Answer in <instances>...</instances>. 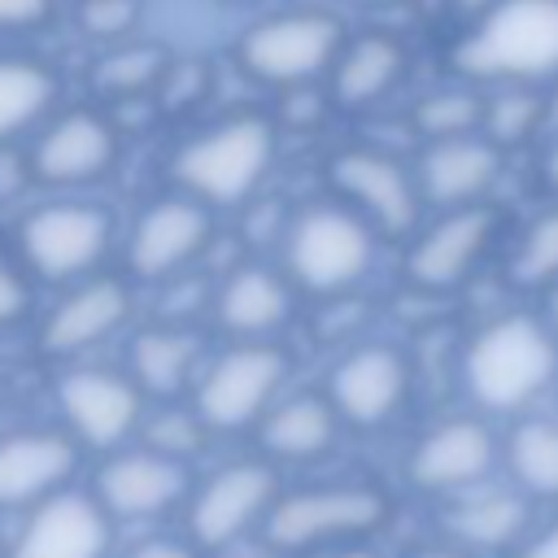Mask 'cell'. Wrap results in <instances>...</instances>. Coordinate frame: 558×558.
<instances>
[{"label": "cell", "mask_w": 558, "mask_h": 558, "mask_svg": "<svg viewBox=\"0 0 558 558\" xmlns=\"http://www.w3.org/2000/svg\"><path fill=\"white\" fill-rule=\"evenodd\" d=\"M466 397L488 414H523L558 384V336L536 314H497L462 349Z\"/></svg>", "instance_id": "1"}, {"label": "cell", "mask_w": 558, "mask_h": 558, "mask_svg": "<svg viewBox=\"0 0 558 558\" xmlns=\"http://www.w3.org/2000/svg\"><path fill=\"white\" fill-rule=\"evenodd\" d=\"M449 65L488 87L558 78V0H493L462 31Z\"/></svg>", "instance_id": "2"}, {"label": "cell", "mask_w": 558, "mask_h": 558, "mask_svg": "<svg viewBox=\"0 0 558 558\" xmlns=\"http://www.w3.org/2000/svg\"><path fill=\"white\" fill-rule=\"evenodd\" d=\"M275 122L262 113H231L170 153V179L179 192L205 201L209 209L244 205L275 166Z\"/></svg>", "instance_id": "3"}, {"label": "cell", "mask_w": 558, "mask_h": 558, "mask_svg": "<svg viewBox=\"0 0 558 558\" xmlns=\"http://www.w3.org/2000/svg\"><path fill=\"white\" fill-rule=\"evenodd\" d=\"M379 231L344 201H314L283 227V270L301 292L344 296L375 266Z\"/></svg>", "instance_id": "4"}, {"label": "cell", "mask_w": 558, "mask_h": 558, "mask_svg": "<svg viewBox=\"0 0 558 558\" xmlns=\"http://www.w3.org/2000/svg\"><path fill=\"white\" fill-rule=\"evenodd\" d=\"M388 523V497L375 484H318L279 493L262 536L279 554H310L327 545H357Z\"/></svg>", "instance_id": "5"}, {"label": "cell", "mask_w": 558, "mask_h": 558, "mask_svg": "<svg viewBox=\"0 0 558 558\" xmlns=\"http://www.w3.org/2000/svg\"><path fill=\"white\" fill-rule=\"evenodd\" d=\"M344 44V26L331 13L288 9L244 26V35L235 39V61L266 87H310L314 78L331 74Z\"/></svg>", "instance_id": "6"}, {"label": "cell", "mask_w": 558, "mask_h": 558, "mask_svg": "<svg viewBox=\"0 0 558 558\" xmlns=\"http://www.w3.org/2000/svg\"><path fill=\"white\" fill-rule=\"evenodd\" d=\"M109 244H113V214L83 196L44 201L17 227L22 266L48 283L92 279Z\"/></svg>", "instance_id": "7"}, {"label": "cell", "mask_w": 558, "mask_h": 558, "mask_svg": "<svg viewBox=\"0 0 558 558\" xmlns=\"http://www.w3.org/2000/svg\"><path fill=\"white\" fill-rule=\"evenodd\" d=\"M288 379V353L270 340H235L196 379V414L209 432H244L266 418Z\"/></svg>", "instance_id": "8"}, {"label": "cell", "mask_w": 558, "mask_h": 558, "mask_svg": "<svg viewBox=\"0 0 558 558\" xmlns=\"http://www.w3.org/2000/svg\"><path fill=\"white\" fill-rule=\"evenodd\" d=\"M279 471L270 458H240L218 466L187 497V536L196 549H222L244 532L262 527L279 501Z\"/></svg>", "instance_id": "9"}, {"label": "cell", "mask_w": 558, "mask_h": 558, "mask_svg": "<svg viewBox=\"0 0 558 558\" xmlns=\"http://www.w3.org/2000/svg\"><path fill=\"white\" fill-rule=\"evenodd\" d=\"M331 187L340 192L344 205H353L379 235H414L418 218H423V187L418 174L397 161L384 148L371 144H353L340 148L327 166Z\"/></svg>", "instance_id": "10"}, {"label": "cell", "mask_w": 558, "mask_h": 558, "mask_svg": "<svg viewBox=\"0 0 558 558\" xmlns=\"http://www.w3.org/2000/svg\"><path fill=\"white\" fill-rule=\"evenodd\" d=\"M501 462V436L480 414H453L432 423L405 453V480L432 497H458L493 480Z\"/></svg>", "instance_id": "11"}, {"label": "cell", "mask_w": 558, "mask_h": 558, "mask_svg": "<svg viewBox=\"0 0 558 558\" xmlns=\"http://www.w3.org/2000/svg\"><path fill=\"white\" fill-rule=\"evenodd\" d=\"M57 410L65 432L92 449H122L135 427H144V388L131 371L105 366H74L57 375Z\"/></svg>", "instance_id": "12"}, {"label": "cell", "mask_w": 558, "mask_h": 558, "mask_svg": "<svg viewBox=\"0 0 558 558\" xmlns=\"http://www.w3.org/2000/svg\"><path fill=\"white\" fill-rule=\"evenodd\" d=\"M497 240V209L493 205H462V209H440L436 222L418 227L405 248V279L418 292H453L462 288L484 253Z\"/></svg>", "instance_id": "13"}, {"label": "cell", "mask_w": 558, "mask_h": 558, "mask_svg": "<svg viewBox=\"0 0 558 558\" xmlns=\"http://www.w3.org/2000/svg\"><path fill=\"white\" fill-rule=\"evenodd\" d=\"M214 235V222H209V205L187 196V192H170V196H157L148 201L135 222H131V235H126V270L135 279H170L179 275L183 266H192L205 244Z\"/></svg>", "instance_id": "14"}, {"label": "cell", "mask_w": 558, "mask_h": 558, "mask_svg": "<svg viewBox=\"0 0 558 558\" xmlns=\"http://www.w3.org/2000/svg\"><path fill=\"white\" fill-rule=\"evenodd\" d=\"M26 161L31 179L44 187H92L118 161V131L105 113L70 109L39 126Z\"/></svg>", "instance_id": "15"}, {"label": "cell", "mask_w": 558, "mask_h": 558, "mask_svg": "<svg viewBox=\"0 0 558 558\" xmlns=\"http://www.w3.org/2000/svg\"><path fill=\"white\" fill-rule=\"evenodd\" d=\"M327 397L340 410L344 427H384L410 401V362L392 344H357L331 366Z\"/></svg>", "instance_id": "16"}, {"label": "cell", "mask_w": 558, "mask_h": 558, "mask_svg": "<svg viewBox=\"0 0 558 558\" xmlns=\"http://www.w3.org/2000/svg\"><path fill=\"white\" fill-rule=\"evenodd\" d=\"M96 501L113 519H157L192 497L187 462L157 453V449H113L92 484Z\"/></svg>", "instance_id": "17"}, {"label": "cell", "mask_w": 558, "mask_h": 558, "mask_svg": "<svg viewBox=\"0 0 558 558\" xmlns=\"http://www.w3.org/2000/svg\"><path fill=\"white\" fill-rule=\"evenodd\" d=\"M113 514L96 493H52L31 506L22 532L9 545V558H109Z\"/></svg>", "instance_id": "18"}, {"label": "cell", "mask_w": 558, "mask_h": 558, "mask_svg": "<svg viewBox=\"0 0 558 558\" xmlns=\"http://www.w3.org/2000/svg\"><path fill=\"white\" fill-rule=\"evenodd\" d=\"M78 466V440L57 427L0 436V510H31L61 493Z\"/></svg>", "instance_id": "19"}, {"label": "cell", "mask_w": 558, "mask_h": 558, "mask_svg": "<svg viewBox=\"0 0 558 558\" xmlns=\"http://www.w3.org/2000/svg\"><path fill=\"white\" fill-rule=\"evenodd\" d=\"M501 148L475 131V135H453V140H427L423 157L414 166L423 201L436 209H462L480 205L493 183L501 179Z\"/></svg>", "instance_id": "20"}, {"label": "cell", "mask_w": 558, "mask_h": 558, "mask_svg": "<svg viewBox=\"0 0 558 558\" xmlns=\"http://www.w3.org/2000/svg\"><path fill=\"white\" fill-rule=\"evenodd\" d=\"M131 318V292L122 279H78L48 310L39 327V349L48 357H74L122 331Z\"/></svg>", "instance_id": "21"}, {"label": "cell", "mask_w": 558, "mask_h": 558, "mask_svg": "<svg viewBox=\"0 0 558 558\" xmlns=\"http://www.w3.org/2000/svg\"><path fill=\"white\" fill-rule=\"evenodd\" d=\"M296 310V283L288 270H270L262 262L235 266L214 292V318L235 340H270Z\"/></svg>", "instance_id": "22"}, {"label": "cell", "mask_w": 558, "mask_h": 558, "mask_svg": "<svg viewBox=\"0 0 558 558\" xmlns=\"http://www.w3.org/2000/svg\"><path fill=\"white\" fill-rule=\"evenodd\" d=\"M445 536L462 549H519L532 536V497L523 488H471L445 510Z\"/></svg>", "instance_id": "23"}, {"label": "cell", "mask_w": 558, "mask_h": 558, "mask_svg": "<svg viewBox=\"0 0 558 558\" xmlns=\"http://www.w3.org/2000/svg\"><path fill=\"white\" fill-rule=\"evenodd\" d=\"M340 427L344 418L327 392H292L266 410V418L257 423V440L270 462H314L336 449Z\"/></svg>", "instance_id": "24"}, {"label": "cell", "mask_w": 558, "mask_h": 558, "mask_svg": "<svg viewBox=\"0 0 558 558\" xmlns=\"http://www.w3.org/2000/svg\"><path fill=\"white\" fill-rule=\"evenodd\" d=\"M405 78V44L392 35H357L331 65V100L340 109H371Z\"/></svg>", "instance_id": "25"}, {"label": "cell", "mask_w": 558, "mask_h": 558, "mask_svg": "<svg viewBox=\"0 0 558 558\" xmlns=\"http://www.w3.org/2000/svg\"><path fill=\"white\" fill-rule=\"evenodd\" d=\"M126 371L131 379L148 392V397H179L187 384L196 388L201 379V336L192 327L179 323H161V327H144L135 331L131 349H126Z\"/></svg>", "instance_id": "26"}, {"label": "cell", "mask_w": 558, "mask_h": 558, "mask_svg": "<svg viewBox=\"0 0 558 558\" xmlns=\"http://www.w3.org/2000/svg\"><path fill=\"white\" fill-rule=\"evenodd\" d=\"M501 462L532 501H558V418L523 414L501 440Z\"/></svg>", "instance_id": "27"}, {"label": "cell", "mask_w": 558, "mask_h": 558, "mask_svg": "<svg viewBox=\"0 0 558 558\" xmlns=\"http://www.w3.org/2000/svg\"><path fill=\"white\" fill-rule=\"evenodd\" d=\"M57 100V74L35 57H0V144L39 126Z\"/></svg>", "instance_id": "28"}, {"label": "cell", "mask_w": 558, "mask_h": 558, "mask_svg": "<svg viewBox=\"0 0 558 558\" xmlns=\"http://www.w3.org/2000/svg\"><path fill=\"white\" fill-rule=\"evenodd\" d=\"M166 70L170 57L161 44H118L96 57L92 87L109 100H140V96H157Z\"/></svg>", "instance_id": "29"}, {"label": "cell", "mask_w": 558, "mask_h": 558, "mask_svg": "<svg viewBox=\"0 0 558 558\" xmlns=\"http://www.w3.org/2000/svg\"><path fill=\"white\" fill-rule=\"evenodd\" d=\"M484 100H488V92H480V83L462 78V83H449V87L418 96L410 118H414V131L423 140L475 135V131H484Z\"/></svg>", "instance_id": "30"}, {"label": "cell", "mask_w": 558, "mask_h": 558, "mask_svg": "<svg viewBox=\"0 0 558 558\" xmlns=\"http://www.w3.org/2000/svg\"><path fill=\"white\" fill-rule=\"evenodd\" d=\"M545 87L532 83H501L484 100V135L497 148H519L545 131Z\"/></svg>", "instance_id": "31"}, {"label": "cell", "mask_w": 558, "mask_h": 558, "mask_svg": "<svg viewBox=\"0 0 558 558\" xmlns=\"http://www.w3.org/2000/svg\"><path fill=\"white\" fill-rule=\"evenodd\" d=\"M506 270H510V283H519V288L549 292L558 283V205L545 209V214H536L523 227V235H519Z\"/></svg>", "instance_id": "32"}, {"label": "cell", "mask_w": 558, "mask_h": 558, "mask_svg": "<svg viewBox=\"0 0 558 558\" xmlns=\"http://www.w3.org/2000/svg\"><path fill=\"white\" fill-rule=\"evenodd\" d=\"M144 22V0H78L74 26L92 44H126Z\"/></svg>", "instance_id": "33"}, {"label": "cell", "mask_w": 558, "mask_h": 558, "mask_svg": "<svg viewBox=\"0 0 558 558\" xmlns=\"http://www.w3.org/2000/svg\"><path fill=\"white\" fill-rule=\"evenodd\" d=\"M205 436H209V427H205V418L196 410H161V414H153L144 423V445L157 449V453H170L179 462L196 458Z\"/></svg>", "instance_id": "34"}, {"label": "cell", "mask_w": 558, "mask_h": 558, "mask_svg": "<svg viewBox=\"0 0 558 558\" xmlns=\"http://www.w3.org/2000/svg\"><path fill=\"white\" fill-rule=\"evenodd\" d=\"M31 305V288H26V275L17 262H9L0 253V327H13Z\"/></svg>", "instance_id": "35"}, {"label": "cell", "mask_w": 558, "mask_h": 558, "mask_svg": "<svg viewBox=\"0 0 558 558\" xmlns=\"http://www.w3.org/2000/svg\"><path fill=\"white\" fill-rule=\"evenodd\" d=\"M57 0H0V31H31L44 26Z\"/></svg>", "instance_id": "36"}, {"label": "cell", "mask_w": 558, "mask_h": 558, "mask_svg": "<svg viewBox=\"0 0 558 558\" xmlns=\"http://www.w3.org/2000/svg\"><path fill=\"white\" fill-rule=\"evenodd\" d=\"M118 558H196V545L192 541H144V545H135V549H126V554H118Z\"/></svg>", "instance_id": "37"}, {"label": "cell", "mask_w": 558, "mask_h": 558, "mask_svg": "<svg viewBox=\"0 0 558 558\" xmlns=\"http://www.w3.org/2000/svg\"><path fill=\"white\" fill-rule=\"evenodd\" d=\"M510 558H558V519L541 532H532L519 549H510Z\"/></svg>", "instance_id": "38"}, {"label": "cell", "mask_w": 558, "mask_h": 558, "mask_svg": "<svg viewBox=\"0 0 558 558\" xmlns=\"http://www.w3.org/2000/svg\"><path fill=\"white\" fill-rule=\"evenodd\" d=\"M410 558H475V554L462 549V545H453V541H440V545H423V549H414Z\"/></svg>", "instance_id": "39"}, {"label": "cell", "mask_w": 558, "mask_h": 558, "mask_svg": "<svg viewBox=\"0 0 558 558\" xmlns=\"http://www.w3.org/2000/svg\"><path fill=\"white\" fill-rule=\"evenodd\" d=\"M541 179H545V187L558 196V135L549 140V148H545V157H541Z\"/></svg>", "instance_id": "40"}, {"label": "cell", "mask_w": 558, "mask_h": 558, "mask_svg": "<svg viewBox=\"0 0 558 558\" xmlns=\"http://www.w3.org/2000/svg\"><path fill=\"white\" fill-rule=\"evenodd\" d=\"M545 323H549V331L558 336V283L545 292Z\"/></svg>", "instance_id": "41"}, {"label": "cell", "mask_w": 558, "mask_h": 558, "mask_svg": "<svg viewBox=\"0 0 558 558\" xmlns=\"http://www.w3.org/2000/svg\"><path fill=\"white\" fill-rule=\"evenodd\" d=\"M453 4H458V9L466 13V22H475V17H480V13H484V9L493 4V0H453Z\"/></svg>", "instance_id": "42"}, {"label": "cell", "mask_w": 558, "mask_h": 558, "mask_svg": "<svg viewBox=\"0 0 558 558\" xmlns=\"http://www.w3.org/2000/svg\"><path fill=\"white\" fill-rule=\"evenodd\" d=\"M331 558H379V554H371V549H362V545H344V549H336Z\"/></svg>", "instance_id": "43"}, {"label": "cell", "mask_w": 558, "mask_h": 558, "mask_svg": "<svg viewBox=\"0 0 558 558\" xmlns=\"http://www.w3.org/2000/svg\"><path fill=\"white\" fill-rule=\"evenodd\" d=\"M349 4H362V9H384V4H397V0H349Z\"/></svg>", "instance_id": "44"}]
</instances>
